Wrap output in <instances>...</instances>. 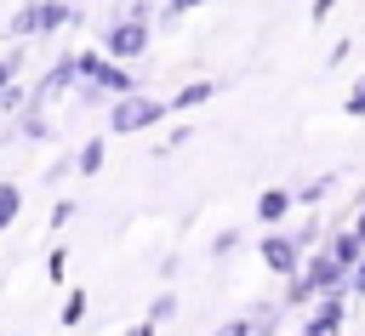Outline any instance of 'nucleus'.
<instances>
[{"instance_id": "f8f14e48", "label": "nucleus", "mask_w": 365, "mask_h": 336, "mask_svg": "<svg viewBox=\"0 0 365 336\" xmlns=\"http://www.w3.org/2000/svg\"><path fill=\"white\" fill-rule=\"evenodd\" d=\"M171 313H177V296L160 290V296H154V319H171Z\"/></svg>"}, {"instance_id": "7ed1b4c3", "label": "nucleus", "mask_w": 365, "mask_h": 336, "mask_svg": "<svg viewBox=\"0 0 365 336\" xmlns=\"http://www.w3.org/2000/svg\"><path fill=\"white\" fill-rule=\"evenodd\" d=\"M86 80H91V85H103L108 97H125V91H137V80H131V74H125L120 63H97V68L86 74Z\"/></svg>"}, {"instance_id": "1a4fd4ad", "label": "nucleus", "mask_w": 365, "mask_h": 336, "mask_svg": "<svg viewBox=\"0 0 365 336\" xmlns=\"http://www.w3.org/2000/svg\"><path fill=\"white\" fill-rule=\"evenodd\" d=\"M11 216H17V188H11V182H0V228H6Z\"/></svg>"}, {"instance_id": "423d86ee", "label": "nucleus", "mask_w": 365, "mask_h": 336, "mask_svg": "<svg viewBox=\"0 0 365 336\" xmlns=\"http://www.w3.org/2000/svg\"><path fill=\"white\" fill-rule=\"evenodd\" d=\"M285 211H291V194H279V188H268V194L257 199V216H262V222H279Z\"/></svg>"}, {"instance_id": "6e6552de", "label": "nucleus", "mask_w": 365, "mask_h": 336, "mask_svg": "<svg viewBox=\"0 0 365 336\" xmlns=\"http://www.w3.org/2000/svg\"><path fill=\"white\" fill-rule=\"evenodd\" d=\"M86 319V290H68V308H63V325H80Z\"/></svg>"}, {"instance_id": "dca6fc26", "label": "nucleus", "mask_w": 365, "mask_h": 336, "mask_svg": "<svg viewBox=\"0 0 365 336\" xmlns=\"http://www.w3.org/2000/svg\"><path fill=\"white\" fill-rule=\"evenodd\" d=\"M131 336H154V330H148V325H137V330H131Z\"/></svg>"}, {"instance_id": "9d476101", "label": "nucleus", "mask_w": 365, "mask_h": 336, "mask_svg": "<svg viewBox=\"0 0 365 336\" xmlns=\"http://www.w3.org/2000/svg\"><path fill=\"white\" fill-rule=\"evenodd\" d=\"M23 137H34V142H46V137H51V120H40V114H29V120H23Z\"/></svg>"}, {"instance_id": "2eb2a0df", "label": "nucleus", "mask_w": 365, "mask_h": 336, "mask_svg": "<svg viewBox=\"0 0 365 336\" xmlns=\"http://www.w3.org/2000/svg\"><path fill=\"white\" fill-rule=\"evenodd\" d=\"M331 6H336V0H314V17H325V11H331Z\"/></svg>"}, {"instance_id": "0eeeda50", "label": "nucleus", "mask_w": 365, "mask_h": 336, "mask_svg": "<svg viewBox=\"0 0 365 336\" xmlns=\"http://www.w3.org/2000/svg\"><path fill=\"white\" fill-rule=\"evenodd\" d=\"M211 91H217V85H211V80H200V85H188V91H177V97H171V108H194V103H205Z\"/></svg>"}, {"instance_id": "20e7f679", "label": "nucleus", "mask_w": 365, "mask_h": 336, "mask_svg": "<svg viewBox=\"0 0 365 336\" xmlns=\"http://www.w3.org/2000/svg\"><path fill=\"white\" fill-rule=\"evenodd\" d=\"M262 256H268V268H274V273H297V239L268 233V239H262Z\"/></svg>"}, {"instance_id": "f257e3e1", "label": "nucleus", "mask_w": 365, "mask_h": 336, "mask_svg": "<svg viewBox=\"0 0 365 336\" xmlns=\"http://www.w3.org/2000/svg\"><path fill=\"white\" fill-rule=\"evenodd\" d=\"M103 51H108V57H137V51H148V23H143V17H120V23H108Z\"/></svg>"}, {"instance_id": "f03ea898", "label": "nucleus", "mask_w": 365, "mask_h": 336, "mask_svg": "<svg viewBox=\"0 0 365 336\" xmlns=\"http://www.w3.org/2000/svg\"><path fill=\"white\" fill-rule=\"evenodd\" d=\"M160 120V103L154 97H137V91H125L114 108H108V125L114 131H143V125H154Z\"/></svg>"}, {"instance_id": "4468645a", "label": "nucleus", "mask_w": 365, "mask_h": 336, "mask_svg": "<svg viewBox=\"0 0 365 336\" xmlns=\"http://www.w3.org/2000/svg\"><path fill=\"white\" fill-rule=\"evenodd\" d=\"M348 114H365V85H359V91L348 97Z\"/></svg>"}, {"instance_id": "ddd939ff", "label": "nucleus", "mask_w": 365, "mask_h": 336, "mask_svg": "<svg viewBox=\"0 0 365 336\" xmlns=\"http://www.w3.org/2000/svg\"><path fill=\"white\" fill-rule=\"evenodd\" d=\"M348 285H354V290H365V256L354 262V273H348Z\"/></svg>"}, {"instance_id": "39448f33", "label": "nucleus", "mask_w": 365, "mask_h": 336, "mask_svg": "<svg viewBox=\"0 0 365 336\" xmlns=\"http://www.w3.org/2000/svg\"><path fill=\"white\" fill-rule=\"evenodd\" d=\"M46 6H51V0H29V6L11 17V34H46Z\"/></svg>"}, {"instance_id": "9b49d317", "label": "nucleus", "mask_w": 365, "mask_h": 336, "mask_svg": "<svg viewBox=\"0 0 365 336\" xmlns=\"http://www.w3.org/2000/svg\"><path fill=\"white\" fill-rule=\"evenodd\" d=\"M97 165H103V142H86L80 148V171H97Z\"/></svg>"}]
</instances>
